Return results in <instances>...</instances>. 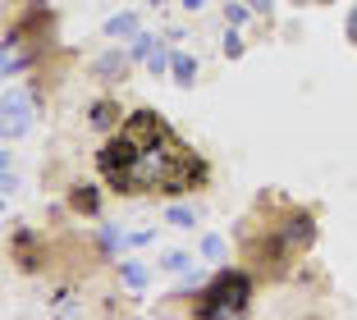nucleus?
<instances>
[{
	"instance_id": "obj_1",
	"label": "nucleus",
	"mask_w": 357,
	"mask_h": 320,
	"mask_svg": "<svg viewBox=\"0 0 357 320\" xmlns=\"http://www.w3.org/2000/svg\"><path fill=\"white\" fill-rule=\"evenodd\" d=\"M101 174L110 178L115 192H142V188H160V192H183L192 183H206V165L197 155H188L174 142L160 114L137 110L128 114V124L115 133V142L101 155Z\"/></svg>"
},
{
	"instance_id": "obj_2",
	"label": "nucleus",
	"mask_w": 357,
	"mask_h": 320,
	"mask_svg": "<svg viewBox=\"0 0 357 320\" xmlns=\"http://www.w3.org/2000/svg\"><path fill=\"white\" fill-rule=\"evenodd\" d=\"M248 298H252V279L243 270H220L206 289L197 293V316L202 320H229L248 311Z\"/></svg>"
},
{
	"instance_id": "obj_3",
	"label": "nucleus",
	"mask_w": 357,
	"mask_h": 320,
	"mask_svg": "<svg viewBox=\"0 0 357 320\" xmlns=\"http://www.w3.org/2000/svg\"><path fill=\"white\" fill-rule=\"evenodd\" d=\"M28 119H32V96L28 92H5V142L28 133Z\"/></svg>"
},
{
	"instance_id": "obj_4",
	"label": "nucleus",
	"mask_w": 357,
	"mask_h": 320,
	"mask_svg": "<svg viewBox=\"0 0 357 320\" xmlns=\"http://www.w3.org/2000/svg\"><path fill=\"white\" fill-rule=\"evenodd\" d=\"M128 64H133V55H124V51H105V55H96L92 73L101 78V83H124Z\"/></svg>"
},
{
	"instance_id": "obj_5",
	"label": "nucleus",
	"mask_w": 357,
	"mask_h": 320,
	"mask_svg": "<svg viewBox=\"0 0 357 320\" xmlns=\"http://www.w3.org/2000/svg\"><path fill=\"white\" fill-rule=\"evenodd\" d=\"M105 37H115V42H124V37H137V14H110V19H105Z\"/></svg>"
},
{
	"instance_id": "obj_6",
	"label": "nucleus",
	"mask_w": 357,
	"mask_h": 320,
	"mask_svg": "<svg viewBox=\"0 0 357 320\" xmlns=\"http://www.w3.org/2000/svg\"><path fill=\"white\" fill-rule=\"evenodd\" d=\"M169 73H174L178 87H192L197 83V60L192 55H169Z\"/></svg>"
},
{
	"instance_id": "obj_7",
	"label": "nucleus",
	"mask_w": 357,
	"mask_h": 320,
	"mask_svg": "<svg viewBox=\"0 0 357 320\" xmlns=\"http://www.w3.org/2000/svg\"><path fill=\"white\" fill-rule=\"evenodd\" d=\"M87 124L92 128H115L119 124V105L115 101H96L92 110H87Z\"/></svg>"
},
{
	"instance_id": "obj_8",
	"label": "nucleus",
	"mask_w": 357,
	"mask_h": 320,
	"mask_svg": "<svg viewBox=\"0 0 357 320\" xmlns=\"http://www.w3.org/2000/svg\"><path fill=\"white\" fill-rule=\"evenodd\" d=\"M124 247H133V238L119 234L115 224H105V229H101V252H105V257H115V252H124Z\"/></svg>"
},
{
	"instance_id": "obj_9",
	"label": "nucleus",
	"mask_w": 357,
	"mask_h": 320,
	"mask_svg": "<svg viewBox=\"0 0 357 320\" xmlns=\"http://www.w3.org/2000/svg\"><path fill=\"white\" fill-rule=\"evenodd\" d=\"M69 206H74V211H87V215H101V197H96V188H74Z\"/></svg>"
},
{
	"instance_id": "obj_10",
	"label": "nucleus",
	"mask_w": 357,
	"mask_h": 320,
	"mask_svg": "<svg viewBox=\"0 0 357 320\" xmlns=\"http://www.w3.org/2000/svg\"><path fill=\"white\" fill-rule=\"evenodd\" d=\"M119 279H124L128 293H142V289H147V270L133 266V261H124V266H119Z\"/></svg>"
},
{
	"instance_id": "obj_11",
	"label": "nucleus",
	"mask_w": 357,
	"mask_h": 320,
	"mask_svg": "<svg viewBox=\"0 0 357 320\" xmlns=\"http://www.w3.org/2000/svg\"><path fill=\"white\" fill-rule=\"evenodd\" d=\"M165 215H169V224H174V229H192V224H197V206H169L165 211Z\"/></svg>"
},
{
	"instance_id": "obj_12",
	"label": "nucleus",
	"mask_w": 357,
	"mask_h": 320,
	"mask_svg": "<svg viewBox=\"0 0 357 320\" xmlns=\"http://www.w3.org/2000/svg\"><path fill=\"white\" fill-rule=\"evenodd\" d=\"M202 257H206V261H225V238L220 234L202 238Z\"/></svg>"
},
{
	"instance_id": "obj_13",
	"label": "nucleus",
	"mask_w": 357,
	"mask_h": 320,
	"mask_svg": "<svg viewBox=\"0 0 357 320\" xmlns=\"http://www.w3.org/2000/svg\"><path fill=\"white\" fill-rule=\"evenodd\" d=\"M151 51H156V42H151V32H137V37H133V51H128V55H133V60H147Z\"/></svg>"
},
{
	"instance_id": "obj_14",
	"label": "nucleus",
	"mask_w": 357,
	"mask_h": 320,
	"mask_svg": "<svg viewBox=\"0 0 357 320\" xmlns=\"http://www.w3.org/2000/svg\"><path fill=\"white\" fill-rule=\"evenodd\" d=\"M188 266H192L188 252H165V257H160V270H188Z\"/></svg>"
},
{
	"instance_id": "obj_15",
	"label": "nucleus",
	"mask_w": 357,
	"mask_h": 320,
	"mask_svg": "<svg viewBox=\"0 0 357 320\" xmlns=\"http://www.w3.org/2000/svg\"><path fill=\"white\" fill-rule=\"evenodd\" d=\"M202 284H206V275H202V270H188V275L178 279V293H202Z\"/></svg>"
},
{
	"instance_id": "obj_16",
	"label": "nucleus",
	"mask_w": 357,
	"mask_h": 320,
	"mask_svg": "<svg viewBox=\"0 0 357 320\" xmlns=\"http://www.w3.org/2000/svg\"><path fill=\"white\" fill-rule=\"evenodd\" d=\"M147 69H151V73H165V69H169V51H165V46H156V51L147 55Z\"/></svg>"
},
{
	"instance_id": "obj_17",
	"label": "nucleus",
	"mask_w": 357,
	"mask_h": 320,
	"mask_svg": "<svg viewBox=\"0 0 357 320\" xmlns=\"http://www.w3.org/2000/svg\"><path fill=\"white\" fill-rule=\"evenodd\" d=\"M248 14H252V10H248V0H243V5H238V0H229V5H225V19H229V23H243Z\"/></svg>"
},
{
	"instance_id": "obj_18",
	"label": "nucleus",
	"mask_w": 357,
	"mask_h": 320,
	"mask_svg": "<svg viewBox=\"0 0 357 320\" xmlns=\"http://www.w3.org/2000/svg\"><path fill=\"white\" fill-rule=\"evenodd\" d=\"M225 55H229V60L243 55V37H238V32H225Z\"/></svg>"
},
{
	"instance_id": "obj_19",
	"label": "nucleus",
	"mask_w": 357,
	"mask_h": 320,
	"mask_svg": "<svg viewBox=\"0 0 357 320\" xmlns=\"http://www.w3.org/2000/svg\"><path fill=\"white\" fill-rule=\"evenodd\" d=\"M348 42L357 46V5H353V14H348Z\"/></svg>"
},
{
	"instance_id": "obj_20",
	"label": "nucleus",
	"mask_w": 357,
	"mask_h": 320,
	"mask_svg": "<svg viewBox=\"0 0 357 320\" xmlns=\"http://www.w3.org/2000/svg\"><path fill=\"white\" fill-rule=\"evenodd\" d=\"M248 10L252 14H271V0H248Z\"/></svg>"
},
{
	"instance_id": "obj_21",
	"label": "nucleus",
	"mask_w": 357,
	"mask_h": 320,
	"mask_svg": "<svg viewBox=\"0 0 357 320\" xmlns=\"http://www.w3.org/2000/svg\"><path fill=\"white\" fill-rule=\"evenodd\" d=\"M151 5H165V0H151Z\"/></svg>"
}]
</instances>
